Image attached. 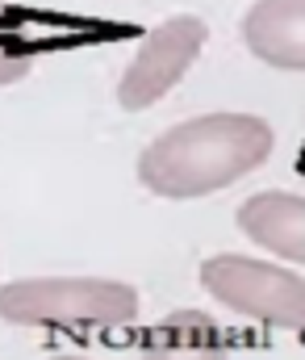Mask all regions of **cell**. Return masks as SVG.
<instances>
[{
    "mask_svg": "<svg viewBox=\"0 0 305 360\" xmlns=\"http://www.w3.org/2000/svg\"><path fill=\"white\" fill-rule=\"evenodd\" d=\"M272 147L276 130L259 113H201L138 151V184L163 201H197L264 168Z\"/></svg>",
    "mask_w": 305,
    "mask_h": 360,
    "instance_id": "1",
    "label": "cell"
},
{
    "mask_svg": "<svg viewBox=\"0 0 305 360\" xmlns=\"http://www.w3.org/2000/svg\"><path fill=\"white\" fill-rule=\"evenodd\" d=\"M138 310V289L113 276H25L0 285V319L13 327H126Z\"/></svg>",
    "mask_w": 305,
    "mask_h": 360,
    "instance_id": "2",
    "label": "cell"
},
{
    "mask_svg": "<svg viewBox=\"0 0 305 360\" xmlns=\"http://www.w3.org/2000/svg\"><path fill=\"white\" fill-rule=\"evenodd\" d=\"M201 289L217 297L226 310L285 327V331H305V276L280 264H264L238 252H217L209 256L197 272Z\"/></svg>",
    "mask_w": 305,
    "mask_h": 360,
    "instance_id": "3",
    "label": "cell"
},
{
    "mask_svg": "<svg viewBox=\"0 0 305 360\" xmlns=\"http://www.w3.org/2000/svg\"><path fill=\"white\" fill-rule=\"evenodd\" d=\"M205 38H209V30H205L201 17H193V13L159 21L142 38V46L134 51L126 76L117 80V105L126 113H142V109L159 105L168 92L189 76V68L201 55Z\"/></svg>",
    "mask_w": 305,
    "mask_h": 360,
    "instance_id": "4",
    "label": "cell"
},
{
    "mask_svg": "<svg viewBox=\"0 0 305 360\" xmlns=\"http://www.w3.org/2000/svg\"><path fill=\"white\" fill-rule=\"evenodd\" d=\"M234 226L259 243L264 252L305 264V197L301 193H285V188H264L251 193L238 210H234Z\"/></svg>",
    "mask_w": 305,
    "mask_h": 360,
    "instance_id": "5",
    "label": "cell"
},
{
    "mask_svg": "<svg viewBox=\"0 0 305 360\" xmlns=\"http://www.w3.org/2000/svg\"><path fill=\"white\" fill-rule=\"evenodd\" d=\"M243 46L276 72H305V0H255L243 13Z\"/></svg>",
    "mask_w": 305,
    "mask_h": 360,
    "instance_id": "6",
    "label": "cell"
},
{
    "mask_svg": "<svg viewBox=\"0 0 305 360\" xmlns=\"http://www.w3.org/2000/svg\"><path fill=\"white\" fill-rule=\"evenodd\" d=\"M138 360H230V352L213 314L172 310L147 331Z\"/></svg>",
    "mask_w": 305,
    "mask_h": 360,
    "instance_id": "7",
    "label": "cell"
},
{
    "mask_svg": "<svg viewBox=\"0 0 305 360\" xmlns=\"http://www.w3.org/2000/svg\"><path fill=\"white\" fill-rule=\"evenodd\" d=\"M34 72V51L13 34H0V84H17Z\"/></svg>",
    "mask_w": 305,
    "mask_h": 360,
    "instance_id": "8",
    "label": "cell"
},
{
    "mask_svg": "<svg viewBox=\"0 0 305 360\" xmlns=\"http://www.w3.org/2000/svg\"><path fill=\"white\" fill-rule=\"evenodd\" d=\"M55 360H84V356H55Z\"/></svg>",
    "mask_w": 305,
    "mask_h": 360,
    "instance_id": "9",
    "label": "cell"
}]
</instances>
